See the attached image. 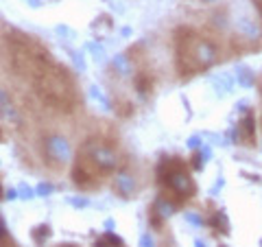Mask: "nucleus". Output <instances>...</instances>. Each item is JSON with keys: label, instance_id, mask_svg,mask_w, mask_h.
I'll use <instances>...</instances> for the list:
<instances>
[{"label": "nucleus", "instance_id": "nucleus-11", "mask_svg": "<svg viewBox=\"0 0 262 247\" xmlns=\"http://www.w3.org/2000/svg\"><path fill=\"white\" fill-rule=\"evenodd\" d=\"M0 142H3V131H0Z\"/></svg>", "mask_w": 262, "mask_h": 247}, {"label": "nucleus", "instance_id": "nucleus-13", "mask_svg": "<svg viewBox=\"0 0 262 247\" xmlns=\"http://www.w3.org/2000/svg\"><path fill=\"white\" fill-rule=\"evenodd\" d=\"M0 195H3V188H0Z\"/></svg>", "mask_w": 262, "mask_h": 247}, {"label": "nucleus", "instance_id": "nucleus-6", "mask_svg": "<svg viewBox=\"0 0 262 247\" xmlns=\"http://www.w3.org/2000/svg\"><path fill=\"white\" fill-rule=\"evenodd\" d=\"M44 155L51 167H63L70 158V147L63 138L59 136H51L44 142Z\"/></svg>", "mask_w": 262, "mask_h": 247}, {"label": "nucleus", "instance_id": "nucleus-12", "mask_svg": "<svg viewBox=\"0 0 262 247\" xmlns=\"http://www.w3.org/2000/svg\"><path fill=\"white\" fill-rule=\"evenodd\" d=\"M5 247H13V243H9V245H5Z\"/></svg>", "mask_w": 262, "mask_h": 247}, {"label": "nucleus", "instance_id": "nucleus-7", "mask_svg": "<svg viewBox=\"0 0 262 247\" xmlns=\"http://www.w3.org/2000/svg\"><path fill=\"white\" fill-rule=\"evenodd\" d=\"M0 116H3L5 120L15 122V125L20 122V116H18V112H15V105L11 103V98L7 96L3 90H0Z\"/></svg>", "mask_w": 262, "mask_h": 247}, {"label": "nucleus", "instance_id": "nucleus-2", "mask_svg": "<svg viewBox=\"0 0 262 247\" xmlns=\"http://www.w3.org/2000/svg\"><path fill=\"white\" fill-rule=\"evenodd\" d=\"M33 88H35L39 101L48 105V108L59 110V112H72L77 108L79 94H77L75 81L55 61L48 64L46 68H42L33 77Z\"/></svg>", "mask_w": 262, "mask_h": 247}, {"label": "nucleus", "instance_id": "nucleus-4", "mask_svg": "<svg viewBox=\"0 0 262 247\" xmlns=\"http://www.w3.org/2000/svg\"><path fill=\"white\" fill-rule=\"evenodd\" d=\"M177 51V68L182 75H194L214 66L219 59V48L210 39L201 37L190 29H179L175 37Z\"/></svg>", "mask_w": 262, "mask_h": 247}, {"label": "nucleus", "instance_id": "nucleus-3", "mask_svg": "<svg viewBox=\"0 0 262 247\" xmlns=\"http://www.w3.org/2000/svg\"><path fill=\"white\" fill-rule=\"evenodd\" d=\"M5 55H7V64H9V68L15 75L29 77L31 81L42 68H46L48 64H53L46 48H42L37 42H33L24 33H7L5 35Z\"/></svg>", "mask_w": 262, "mask_h": 247}, {"label": "nucleus", "instance_id": "nucleus-9", "mask_svg": "<svg viewBox=\"0 0 262 247\" xmlns=\"http://www.w3.org/2000/svg\"><path fill=\"white\" fill-rule=\"evenodd\" d=\"M238 129H241V138L245 140V142H253V138H256V131H253V120H251V116H247V118H243L241 122H238Z\"/></svg>", "mask_w": 262, "mask_h": 247}, {"label": "nucleus", "instance_id": "nucleus-8", "mask_svg": "<svg viewBox=\"0 0 262 247\" xmlns=\"http://www.w3.org/2000/svg\"><path fill=\"white\" fill-rule=\"evenodd\" d=\"M114 186H116V191L122 197H134L136 195V182L131 179V175H127V173H120V175H116V179H114Z\"/></svg>", "mask_w": 262, "mask_h": 247}, {"label": "nucleus", "instance_id": "nucleus-1", "mask_svg": "<svg viewBox=\"0 0 262 247\" xmlns=\"http://www.w3.org/2000/svg\"><path fill=\"white\" fill-rule=\"evenodd\" d=\"M116 167H118V158L112 147L92 138L81 147L75 169H72V182L81 191H92V188L101 186V182Z\"/></svg>", "mask_w": 262, "mask_h": 247}, {"label": "nucleus", "instance_id": "nucleus-5", "mask_svg": "<svg viewBox=\"0 0 262 247\" xmlns=\"http://www.w3.org/2000/svg\"><path fill=\"white\" fill-rule=\"evenodd\" d=\"M160 182L168 191L170 197H175L177 201H186L194 195L196 186L192 182L190 173L186 171L184 162L177 158H166L160 164Z\"/></svg>", "mask_w": 262, "mask_h": 247}, {"label": "nucleus", "instance_id": "nucleus-10", "mask_svg": "<svg viewBox=\"0 0 262 247\" xmlns=\"http://www.w3.org/2000/svg\"><path fill=\"white\" fill-rule=\"evenodd\" d=\"M96 247H127V245L122 243L118 236H114V234H103V236L96 241Z\"/></svg>", "mask_w": 262, "mask_h": 247}]
</instances>
